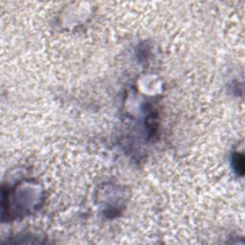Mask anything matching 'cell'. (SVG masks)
<instances>
[{
	"instance_id": "1",
	"label": "cell",
	"mask_w": 245,
	"mask_h": 245,
	"mask_svg": "<svg viewBox=\"0 0 245 245\" xmlns=\"http://www.w3.org/2000/svg\"><path fill=\"white\" fill-rule=\"evenodd\" d=\"M234 161L237 163V165H236V170H238V171H239L240 170V173L242 174L243 173V156L242 155H238L237 156V158L236 159H234Z\"/></svg>"
}]
</instances>
